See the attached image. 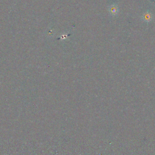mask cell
Listing matches in <instances>:
<instances>
[{
  "mask_svg": "<svg viewBox=\"0 0 155 155\" xmlns=\"http://www.w3.org/2000/svg\"><path fill=\"white\" fill-rule=\"evenodd\" d=\"M108 11H109L110 14L112 15V16H116L119 12L118 6L115 4L111 5V6H109V8H108Z\"/></svg>",
  "mask_w": 155,
  "mask_h": 155,
  "instance_id": "cell-1",
  "label": "cell"
},
{
  "mask_svg": "<svg viewBox=\"0 0 155 155\" xmlns=\"http://www.w3.org/2000/svg\"><path fill=\"white\" fill-rule=\"evenodd\" d=\"M141 18L144 21H145L146 23H149L153 19V15L150 12H146L142 15Z\"/></svg>",
  "mask_w": 155,
  "mask_h": 155,
  "instance_id": "cell-2",
  "label": "cell"
}]
</instances>
